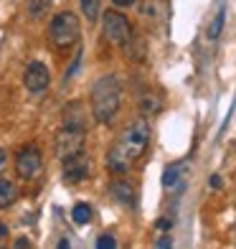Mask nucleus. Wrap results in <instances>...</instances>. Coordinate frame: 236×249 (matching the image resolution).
Masks as SVG:
<instances>
[{
	"mask_svg": "<svg viewBox=\"0 0 236 249\" xmlns=\"http://www.w3.org/2000/svg\"><path fill=\"white\" fill-rule=\"evenodd\" d=\"M122 105V84L115 74L102 76L92 87V115L97 122L109 124Z\"/></svg>",
	"mask_w": 236,
	"mask_h": 249,
	"instance_id": "f03ea898",
	"label": "nucleus"
},
{
	"mask_svg": "<svg viewBox=\"0 0 236 249\" xmlns=\"http://www.w3.org/2000/svg\"><path fill=\"white\" fill-rule=\"evenodd\" d=\"M82 3V13L86 20H97L102 13V0H79Z\"/></svg>",
	"mask_w": 236,
	"mask_h": 249,
	"instance_id": "4468645a",
	"label": "nucleus"
},
{
	"mask_svg": "<svg viewBox=\"0 0 236 249\" xmlns=\"http://www.w3.org/2000/svg\"><path fill=\"white\" fill-rule=\"evenodd\" d=\"M115 247H117V242H115V236H109V234L97 239V249H115Z\"/></svg>",
	"mask_w": 236,
	"mask_h": 249,
	"instance_id": "aec40b11",
	"label": "nucleus"
},
{
	"mask_svg": "<svg viewBox=\"0 0 236 249\" xmlns=\"http://www.w3.org/2000/svg\"><path fill=\"white\" fill-rule=\"evenodd\" d=\"M61 124H71V127H84V115H82V105L71 102V105L64 107V117Z\"/></svg>",
	"mask_w": 236,
	"mask_h": 249,
	"instance_id": "9d476101",
	"label": "nucleus"
},
{
	"mask_svg": "<svg viewBox=\"0 0 236 249\" xmlns=\"http://www.w3.org/2000/svg\"><path fill=\"white\" fill-rule=\"evenodd\" d=\"M160 109V99H157V94H142L140 99V112L142 115H152V112Z\"/></svg>",
	"mask_w": 236,
	"mask_h": 249,
	"instance_id": "2eb2a0df",
	"label": "nucleus"
},
{
	"mask_svg": "<svg viewBox=\"0 0 236 249\" xmlns=\"http://www.w3.org/2000/svg\"><path fill=\"white\" fill-rule=\"evenodd\" d=\"M5 163H8V155H5V150H3V148H0V173H3Z\"/></svg>",
	"mask_w": 236,
	"mask_h": 249,
	"instance_id": "4be33fe9",
	"label": "nucleus"
},
{
	"mask_svg": "<svg viewBox=\"0 0 236 249\" xmlns=\"http://www.w3.org/2000/svg\"><path fill=\"white\" fill-rule=\"evenodd\" d=\"M148 142H150V124L148 120H132L125 130H122V135L112 142V148L107 153V168L112 173H127L130 168L135 165L142 158V153L148 150Z\"/></svg>",
	"mask_w": 236,
	"mask_h": 249,
	"instance_id": "f257e3e1",
	"label": "nucleus"
},
{
	"mask_svg": "<svg viewBox=\"0 0 236 249\" xmlns=\"http://www.w3.org/2000/svg\"><path fill=\"white\" fill-rule=\"evenodd\" d=\"M223 18H226V13H223V8L216 13V18L211 20V26H208V38L211 41H216L219 38V33H221V28H223Z\"/></svg>",
	"mask_w": 236,
	"mask_h": 249,
	"instance_id": "a211bd4d",
	"label": "nucleus"
},
{
	"mask_svg": "<svg viewBox=\"0 0 236 249\" xmlns=\"http://www.w3.org/2000/svg\"><path fill=\"white\" fill-rule=\"evenodd\" d=\"M18 198V188L10 183V180L5 178H0V209H8V206H13Z\"/></svg>",
	"mask_w": 236,
	"mask_h": 249,
	"instance_id": "f8f14e48",
	"label": "nucleus"
},
{
	"mask_svg": "<svg viewBox=\"0 0 236 249\" xmlns=\"http://www.w3.org/2000/svg\"><path fill=\"white\" fill-rule=\"evenodd\" d=\"M92 216H94V211H92V206H89V203H76V206L71 209V219H74V224H79V226H86L89 221H92Z\"/></svg>",
	"mask_w": 236,
	"mask_h": 249,
	"instance_id": "ddd939ff",
	"label": "nucleus"
},
{
	"mask_svg": "<svg viewBox=\"0 0 236 249\" xmlns=\"http://www.w3.org/2000/svg\"><path fill=\"white\" fill-rule=\"evenodd\" d=\"M28 10H31V18H43L49 10V0H31Z\"/></svg>",
	"mask_w": 236,
	"mask_h": 249,
	"instance_id": "6ab92c4d",
	"label": "nucleus"
},
{
	"mask_svg": "<svg viewBox=\"0 0 236 249\" xmlns=\"http://www.w3.org/2000/svg\"><path fill=\"white\" fill-rule=\"evenodd\" d=\"M170 236H163V239H157V247H170Z\"/></svg>",
	"mask_w": 236,
	"mask_h": 249,
	"instance_id": "5701e85b",
	"label": "nucleus"
},
{
	"mask_svg": "<svg viewBox=\"0 0 236 249\" xmlns=\"http://www.w3.org/2000/svg\"><path fill=\"white\" fill-rule=\"evenodd\" d=\"M122 46H125L127 59H132V61H142V59H145V43H142L137 36H135V33H132V36H130L125 43H122Z\"/></svg>",
	"mask_w": 236,
	"mask_h": 249,
	"instance_id": "9b49d317",
	"label": "nucleus"
},
{
	"mask_svg": "<svg viewBox=\"0 0 236 249\" xmlns=\"http://www.w3.org/2000/svg\"><path fill=\"white\" fill-rule=\"evenodd\" d=\"M112 3H115L117 8H130V5L137 3V0H112Z\"/></svg>",
	"mask_w": 236,
	"mask_h": 249,
	"instance_id": "412c9836",
	"label": "nucleus"
},
{
	"mask_svg": "<svg viewBox=\"0 0 236 249\" xmlns=\"http://www.w3.org/2000/svg\"><path fill=\"white\" fill-rule=\"evenodd\" d=\"M61 173H64V180L66 183H82L92 176V158H89L84 150H79L69 158H64L61 160Z\"/></svg>",
	"mask_w": 236,
	"mask_h": 249,
	"instance_id": "0eeeda50",
	"label": "nucleus"
},
{
	"mask_svg": "<svg viewBox=\"0 0 236 249\" xmlns=\"http://www.w3.org/2000/svg\"><path fill=\"white\" fill-rule=\"evenodd\" d=\"M84 140H86V132L84 127H71V124H61V130L56 132L53 138V155L64 160L79 150H84Z\"/></svg>",
	"mask_w": 236,
	"mask_h": 249,
	"instance_id": "20e7f679",
	"label": "nucleus"
},
{
	"mask_svg": "<svg viewBox=\"0 0 236 249\" xmlns=\"http://www.w3.org/2000/svg\"><path fill=\"white\" fill-rule=\"evenodd\" d=\"M181 171H183V163H173V165H168L165 168V173H163V186L165 188H170L178 178H181Z\"/></svg>",
	"mask_w": 236,
	"mask_h": 249,
	"instance_id": "dca6fc26",
	"label": "nucleus"
},
{
	"mask_svg": "<svg viewBox=\"0 0 236 249\" xmlns=\"http://www.w3.org/2000/svg\"><path fill=\"white\" fill-rule=\"evenodd\" d=\"M157 229H170V221L163 219V221H157Z\"/></svg>",
	"mask_w": 236,
	"mask_h": 249,
	"instance_id": "b1692460",
	"label": "nucleus"
},
{
	"mask_svg": "<svg viewBox=\"0 0 236 249\" xmlns=\"http://www.w3.org/2000/svg\"><path fill=\"white\" fill-rule=\"evenodd\" d=\"M160 13H163V3H160V0H145V3H142V16L145 18L157 20Z\"/></svg>",
	"mask_w": 236,
	"mask_h": 249,
	"instance_id": "f3484780",
	"label": "nucleus"
},
{
	"mask_svg": "<svg viewBox=\"0 0 236 249\" xmlns=\"http://www.w3.org/2000/svg\"><path fill=\"white\" fill-rule=\"evenodd\" d=\"M82 36V26H79V18L69 10H64V13H56L49 23V38L56 49H69L79 41Z\"/></svg>",
	"mask_w": 236,
	"mask_h": 249,
	"instance_id": "7ed1b4c3",
	"label": "nucleus"
},
{
	"mask_svg": "<svg viewBox=\"0 0 236 249\" xmlns=\"http://www.w3.org/2000/svg\"><path fill=\"white\" fill-rule=\"evenodd\" d=\"M23 84H26L28 92H33V94L46 92L49 84H51V74H49V69H46V64H41V61H31V64L26 66Z\"/></svg>",
	"mask_w": 236,
	"mask_h": 249,
	"instance_id": "6e6552de",
	"label": "nucleus"
},
{
	"mask_svg": "<svg viewBox=\"0 0 236 249\" xmlns=\"http://www.w3.org/2000/svg\"><path fill=\"white\" fill-rule=\"evenodd\" d=\"M41 168H43V153H41V148L36 142L23 145V148L18 150V155H16V171H18V176L23 180H33V178H38Z\"/></svg>",
	"mask_w": 236,
	"mask_h": 249,
	"instance_id": "423d86ee",
	"label": "nucleus"
},
{
	"mask_svg": "<svg viewBox=\"0 0 236 249\" xmlns=\"http://www.w3.org/2000/svg\"><path fill=\"white\" fill-rule=\"evenodd\" d=\"M109 196L115 198L117 203H122V206H132V203H135V196H137V191H135V186L127 183V180H112Z\"/></svg>",
	"mask_w": 236,
	"mask_h": 249,
	"instance_id": "1a4fd4ad",
	"label": "nucleus"
},
{
	"mask_svg": "<svg viewBox=\"0 0 236 249\" xmlns=\"http://www.w3.org/2000/svg\"><path fill=\"white\" fill-rule=\"evenodd\" d=\"M3 234H5V226H3V224H0V236H3Z\"/></svg>",
	"mask_w": 236,
	"mask_h": 249,
	"instance_id": "a878e982",
	"label": "nucleus"
},
{
	"mask_svg": "<svg viewBox=\"0 0 236 249\" xmlns=\"http://www.w3.org/2000/svg\"><path fill=\"white\" fill-rule=\"evenodd\" d=\"M102 33L109 43L122 46V43L132 36V23L127 20L125 13H119V10H107L102 16Z\"/></svg>",
	"mask_w": 236,
	"mask_h": 249,
	"instance_id": "39448f33",
	"label": "nucleus"
},
{
	"mask_svg": "<svg viewBox=\"0 0 236 249\" xmlns=\"http://www.w3.org/2000/svg\"><path fill=\"white\" fill-rule=\"evenodd\" d=\"M211 186H213V188H221V178L213 176V178H211Z\"/></svg>",
	"mask_w": 236,
	"mask_h": 249,
	"instance_id": "393cba45",
	"label": "nucleus"
}]
</instances>
